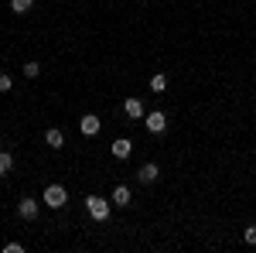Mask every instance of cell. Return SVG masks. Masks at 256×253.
Here are the masks:
<instances>
[{
  "mask_svg": "<svg viewBox=\"0 0 256 253\" xmlns=\"http://www.w3.org/2000/svg\"><path fill=\"white\" fill-rule=\"evenodd\" d=\"M10 89H14V79L7 72H0V93H10Z\"/></svg>",
  "mask_w": 256,
  "mask_h": 253,
  "instance_id": "obj_14",
  "label": "cell"
},
{
  "mask_svg": "<svg viewBox=\"0 0 256 253\" xmlns=\"http://www.w3.org/2000/svg\"><path fill=\"white\" fill-rule=\"evenodd\" d=\"M10 168H14V154H10V151H0V178L7 175Z\"/></svg>",
  "mask_w": 256,
  "mask_h": 253,
  "instance_id": "obj_11",
  "label": "cell"
},
{
  "mask_svg": "<svg viewBox=\"0 0 256 253\" xmlns=\"http://www.w3.org/2000/svg\"><path fill=\"white\" fill-rule=\"evenodd\" d=\"M44 144L58 151V147H65V134H62L58 127H52V130H44Z\"/></svg>",
  "mask_w": 256,
  "mask_h": 253,
  "instance_id": "obj_9",
  "label": "cell"
},
{
  "mask_svg": "<svg viewBox=\"0 0 256 253\" xmlns=\"http://www.w3.org/2000/svg\"><path fill=\"white\" fill-rule=\"evenodd\" d=\"M144 123H147V130H150V134H164L168 117H164L160 110H150V113H144Z\"/></svg>",
  "mask_w": 256,
  "mask_h": 253,
  "instance_id": "obj_3",
  "label": "cell"
},
{
  "mask_svg": "<svg viewBox=\"0 0 256 253\" xmlns=\"http://www.w3.org/2000/svg\"><path fill=\"white\" fill-rule=\"evenodd\" d=\"M110 202H113V205H120V209H123V205H130V188H126V185H116V188H113V195H110Z\"/></svg>",
  "mask_w": 256,
  "mask_h": 253,
  "instance_id": "obj_10",
  "label": "cell"
},
{
  "mask_svg": "<svg viewBox=\"0 0 256 253\" xmlns=\"http://www.w3.org/2000/svg\"><path fill=\"white\" fill-rule=\"evenodd\" d=\"M4 253H24V246H20V243H7V246H4Z\"/></svg>",
  "mask_w": 256,
  "mask_h": 253,
  "instance_id": "obj_17",
  "label": "cell"
},
{
  "mask_svg": "<svg viewBox=\"0 0 256 253\" xmlns=\"http://www.w3.org/2000/svg\"><path fill=\"white\" fill-rule=\"evenodd\" d=\"M164 86H168V76H154L150 79V89H154V93H164Z\"/></svg>",
  "mask_w": 256,
  "mask_h": 253,
  "instance_id": "obj_13",
  "label": "cell"
},
{
  "mask_svg": "<svg viewBox=\"0 0 256 253\" xmlns=\"http://www.w3.org/2000/svg\"><path fill=\"white\" fill-rule=\"evenodd\" d=\"M31 7H34V0H10V11L14 14H28Z\"/></svg>",
  "mask_w": 256,
  "mask_h": 253,
  "instance_id": "obj_12",
  "label": "cell"
},
{
  "mask_svg": "<svg viewBox=\"0 0 256 253\" xmlns=\"http://www.w3.org/2000/svg\"><path fill=\"white\" fill-rule=\"evenodd\" d=\"M137 178H140V181H144V185H154V181H158V178H160V168H158V164H154V161H147V164H144V168H140V171H137Z\"/></svg>",
  "mask_w": 256,
  "mask_h": 253,
  "instance_id": "obj_7",
  "label": "cell"
},
{
  "mask_svg": "<svg viewBox=\"0 0 256 253\" xmlns=\"http://www.w3.org/2000/svg\"><path fill=\"white\" fill-rule=\"evenodd\" d=\"M86 209H89V215H92L96 222H106V219H110V198L89 195V198H86Z\"/></svg>",
  "mask_w": 256,
  "mask_h": 253,
  "instance_id": "obj_1",
  "label": "cell"
},
{
  "mask_svg": "<svg viewBox=\"0 0 256 253\" xmlns=\"http://www.w3.org/2000/svg\"><path fill=\"white\" fill-rule=\"evenodd\" d=\"M123 113H126L130 120H144V113H147V110H144V103H140L137 96H130L126 103H123Z\"/></svg>",
  "mask_w": 256,
  "mask_h": 253,
  "instance_id": "obj_8",
  "label": "cell"
},
{
  "mask_svg": "<svg viewBox=\"0 0 256 253\" xmlns=\"http://www.w3.org/2000/svg\"><path fill=\"white\" fill-rule=\"evenodd\" d=\"M41 202L48 205V209H62L65 202H68V192H65V185H48L44 195H41Z\"/></svg>",
  "mask_w": 256,
  "mask_h": 253,
  "instance_id": "obj_2",
  "label": "cell"
},
{
  "mask_svg": "<svg viewBox=\"0 0 256 253\" xmlns=\"http://www.w3.org/2000/svg\"><path fill=\"white\" fill-rule=\"evenodd\" d=\"M242 239H246L250 246H256V226H246V229H242Z\"/></svg>",
  "mask_w": 256,
  "mask_h": 253,
  "instance_id": "obj_16",
  "label": "cell"
},
{
  "mask_svg": "<svg viewBox=\"0 0 256 253\" xmlns=\"http://www.w3.org/2000/svg\"><path fill=\"white\" fill-rule=\"evenodd\" d=\"M110 151H113V157H120V161H126V157L134 154V144H130L126 137H116V140L110 144Z\"/></svg>",
  "mask_w": 256,
  "mask_h": 253,
  "instance_id": "obj_6",
  "label": "cell"
},
{
  "mask_svg": "<svg viewBox=\"0 0 256 253\" xmlns=\"http://www.w3.org/2000/svg\"><path fill=\"white\" fill-rule=\"evenodd\" d=\"M99 127H102V120H99L96 113H86V117L79 120V130H82L86 137H96V134H99Z\"/></svg>",
  "mask_w": 256,
  "mask_h": 253,
  "instance_id": "obj_5",
  "label": "cell"
},
{
  "mask_svg": "<svg viewBox=\"0 0 256 253\" xmlns=\"http://www.w3.org/2000/svg\"><path fill=\"white\" fill-rule=\"evenodd\" d=\"M18 215L24 219V222L38 219V198H20V202H18Z\"/></svg>",
  "mask_w": 256,
  "mask_h": 253,
  "instance_id": "obj_4",
  "label": "cell"
},
{
  "mask_svg": "<svg viewBox=\"0 0 256 253\" xmlns=\"http://www.w3.org/2000/svg\"><path fill=\"white\" fill-rule=\"evenodd\" d=\"M38 72H41L38 62H28V65H24V76H28V79H38Z\"/></svg>",
  "mask_w": 256,
  "mask_h": 253,
  "instance_id": "obj_15",
  "label": "cell"
}]
</instances>
